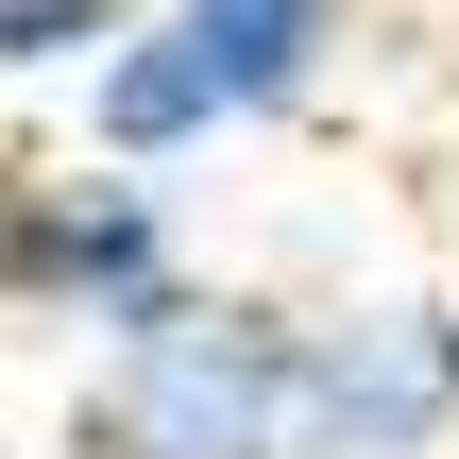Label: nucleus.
I'll return each mask as SVG.
<instances>
[{"label": "nucleus", "mask_w": 459, "mask_h": 459, "mask_svg": "<svg viewBox=\"0 0 459 459\" xmlns=\"http://www.w3.org/2000/svg\"><path fill=\"white\" fill-rule=\"evenodd\" d=\"M459 443V307L375 290L307 324V459H443Z\"/></svg>", "instance_id": "obj_4"}, {"label": "nucleus", "mask_w": 459, "mask_h": 459, "mask_svg": "<svg viewBox=\"0 0 459 459\" xmlns=\"http://www.w3.org/2000/svg\"><path fill=\"white\" fill-rule=\"evenodd\" d=\"M170 290H204V273H187V221H170L153 170L68 153V170H17V187H0V307H17V324H68V341L102 358V341H136Z\"/></svg>", "instance_id": "obj_3"}, {"label": "nucleus", "mask_w": 459, "mask_h": 459, "mask_svg": "<svg viewBox=\"0 0 459 459\" xmlns=\"http://www.w3.org/2000/svg\"><path fill=\"white\" fill-rule=\"evenodd\" d=\"M136 34V0H0V68L17 85H68V68H102Z\"/></svg>", "instance_id": "obj_5"}, {"label": "nucleus", "mask_w": 459, "mask_h": 459, "mask_svg": "<svg viewBox=\"0 0 459 459\" xmlns=\"http://www.w3.org/2000/svg\"><path fill=\"white\" fill-rule=\"evenodd\" d=\"M68 459H307V307L170 290L136 341L85 358Z\"/></svg>", "instance_id": "obj_1"}, {"label": "nucleus", "mask_w": 459, "mask_h": 459, "mask_svg": "<svg viewBox=\"0 0 459 459\" xmlns=\"http://www.w3.org/2000/svg\"><path fill=\"white\" fill-rule=\"evenodd\" d=\"M341 17L358 0H153L102 68H85V153L119 170H187L255 119H290L324 68H341Z\"/></svg>", "instance_id": "obj_2"}]
</instances>
